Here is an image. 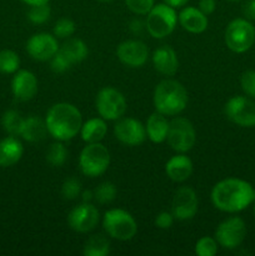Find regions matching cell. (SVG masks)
<instances>
[{"mask_svg":"<svg viewBox=\"0 0 255 256\" xmlns=\"http://www.w3.org/2000/svg\"><path fill=\"white\" fill-rule=\"evenodd\" d=\"M50 15H52V9L49 2H45V4L32 5L26 16L32 24H44L50 19Z\"/></svg>","mask_w":255,"mask_h":256,"instance_id":"cell-31","label":"cell"},{"mask_svg":"<svg viewBox=\"0 0 255 256\" xmlns=\"http://www.w3.org/2000/svg\"><path fill=\"white\" fill-rule=\"evenodd\" d=\"M82 194V182L75 178H69L62 185V195L65 200H75Z\"/></svg>","mask_w":255,"mask_h":256,"instance_id":"cell-34","label":"cell"},{"mask_svg":"<svg viewBox=\"0 0 255 256\" xmlns=\"http://www.w3.org/2000/svg\"><path fill=\"white\" fill-rule=\"evenodd\" d=\"M228 2H239V0H228Z\"/></svg>","mask_w":255,"mask_h":256,"instance_id":"cell-46","label":"cell"},{"mask_svg":"<svg viewBox=\"0 0 255 256\" xmlns=\"http://www.w3.org/2000/svg\"><path fill=\"white\" fill-rule=\"evenodd\" d=\"M114 135L122 144L136 146L146 139V130L144 125L134 118H120L114 125Z\"/></svg>","mask_w":255,"mask_h":256,"instance_id":"cell-14","label":"cell"},{"mask_svg":"<svg viewBox=\"0 0 255 256\" xmlns=\"http://www.w3.org/2000/svg\"><path fill=\"white\" fill-rule=\"evenodd\" d=\"M48 132L59 142H68L76 136L82 125V112L69 102L54 104L45 118Z\"/></svg>","mask_w":255,"mask_h":256,"instance_id":"cell-2","label":"cell"},{"mask_svg":"<svg viewBox=\"0 0 255 256\" xmlns=\"http://www.w3.org/2000/svg\"><path fill=\"white\" fill-rule=\"evenodd\" d=\"M24 119L25 118H22L16 110H8L2 116V129L12 136H20Z\"/></svg>","mask_w":255,"mask_h":256,"instance_id":"cell-27","label":"cell"},{"mask_svg":"<svg viewBox=\"0 0 255 256\" xmlns=\"http://www.w3.org/2000/svg\"><path fill=\"white\" fill-rule=\"evenodd\" d=\"M244 15L246 16V19L249 20H255V0H248L244 5Z\"/></svg>","mask_w":255,"mask_h":256,"instance_id":"cell-40","label":"cell"},{"mask_svg":"<svg viewBox=\"0 0 255 256\" xmlns=\"http://www.w3.org/2000/svg\"><path fill=\"white\" fill-rule=\"evenodd\" d=\"M224 112L228 119L239 126H255V102H252L249 98H232L225 104Z\"/></svg>","mask_w":255,"mask_h":256,"instance_id":"cell-11","label":"cell"},{"mask_svg":"<svg viewBox=\"0 0 255 256\" xmlns=\"http://www.w3.org/2000/svg\"><path fill=\"white\" fill-rule=\"evenodd\" d=\"M12 92L15 99L29 102L38 92V79L29 70H18L12 80Z\"/></svg>","mask_w":255,"mask_h":256,"instance_id":"cell-17","label":"cell"},{"mask_svg":"<svg viewBox=\"0 0 255 256\" xmlns=\"http://www.w3.org/2000/svg\"><path fill=\"white\" fill-rule=\"evenodd\" d=\"M198 206V195L194 189L190 186H182L175 192L172 202V212L175 219L190 220L196 215Z\"/></svg>","mask_w":255,"mask_h":256,"instance_id":"cell-13","label":"cell"},{"mask_svg":"<svg viewBox=\"0 0 255 256\" xmlns=\"http://www.w3.org/2000/svg\"><path fill=\"white\" fill-rule=\"evenodd\" d=\"M125 4L134 14L146 15L154 6V0H125Z\"/></svg>","mask_w":255,"mask_h":256,"instance_id":"cell-36","label":"cell"},{"mask_svg":"<svg viewBox=\"0 0 255 256\" xmlns=\"http://www.w3.org/2000/svg\"><path fill=\"white\" fill-rule=\"evenodd\" d=\"M180 25L184 28L186 32L192 34H202L208 29V16L199 10V8L186 6L180 12L179 16Z\"/></svg>","mask_w":255,"mask_h":256,"instance_id":"cell-19","label":"cell"},{"mask_svg":"<svg viewBox=\"0 0 255 256\" xmlns=\"http://www.w3.org/2000/svg\"><path fill=\"white\" fill-rule=\"evenodd\" d=\"M58 39L48 32L35 34L28 40L26 52L30 56L38 62H48L52 59L59 50Z\"/></svg>","mask_w":255,"mask_h":256,"instance_id":"cell-15","label":"cell"},{"mask_svg":"<svg viewBox=\"0 0 255 256\" xmlns=\"http://www.w3.org/2000/svg\"><path fill=\"white\" fill-rule=\"evenodd\" d=\"M224 40L232 52H245L255 42V28L246 19H234L225 29Z\"/></svg>","mask_w":255,"mask_h":256,"instance_id":"cell-7","label":"cell"},{"mask_svg":"<svg viewBox=\"0 0 255 256\" xmlns=\"http://www.w3.org/2000/svg\"><path fill=\"white\" fill-rule=\"evenodd\" d=\"M102 226L109 236L120 242L132 240L138 232V224L134 218L122 209L108 210L102 218Z\"/></svg>","mask_w":255,"mask_h":256,"instance_id":"cell-4","label":"cell"},{"mask_svg":"<svg viewBox=\"0 0 255 256\" xmlns=\"http://www.w3.org/2000/svg\"><path fill=\"white\" fill-rule=\"evenodd\" d=\"M255 202V189L250 182L236 178L222 180L212 190V202L224 212H239Z\"/></svg>","mask_w":255,"mask_h":256,"instance_id":"cell-1","label":"cell"},{"mask_svg":"<svg viewBox=\"0 0 255 256\" xmlns=\"http://www.w3.org/2000/svg\"><path fill=\"white\" fill-rule=\"evenodd\" d=\"M116 186L110 182H104L94 190V199L99 204H110L116 198Z\"/></svg>","mask_w":255,"mask_h":256,"instance_id":"cell-30","label":"cell"},{"mask_svg":"<svg viewBox=\"0 0 255 256\" xmlns=\"http://www.w3.org/2000/svg\"><path fill=\"white\" fill-rule=\"evenodd\" d=\"M145 130H146V136L152 142L160 144V142H164L166 140L169 122L164 114L155 112L148 118Z\"/></svg>","mask_w":255,"mask_h":256,"instance_id":"cell-22","label":"cell"},{"mask_svg":"<svg viewBox=\"0 0 255 256\" xmlns=\"http://www.w3.org/2000/svg\"><path fill=\"white\" fill-rule=\"evenodd\" d=\"M145 28V24H142L140 20H134V22L130 24V30H132L134 34H140L142 32V30Z\"/></svg>","mask_w":255,"mask_h":256,"instance_id":"cell-41","label":"cell"},{"mask_svg":"<svg viewBox=\"0 0 255 256\" xmlns=\"http://www.w3.org/2000/svg\"><path fill=\"white\" fill-rule=\"evenodd\" d=\"M246 236V225L242 218L232 216L224 220L215 230V239L224 249L232 250L240 246Z\"/></svg>","mask_w":255,"mask_h":256,"instance_id":"cell-10","label":"cell"},{"mask_svg":"<svg viewBox=\"0 0 255 256\" xmlns=\"http://www.w3.org/2000/svg\"><path fill=\"white\" fill-rule=\"evenodd\" d=\"M96 110L104 120H118L126 112V100L119 90L102 88L96 95Z\"/></svg>","mask_w":255,"mask_h":256,"instance_id":"cell-9","label":"cell"},{"mask_svg":"<svg viewBox=\"0 0 255 256\" xmlns=\"http://www.w3.org/2000/svg\"><path fill=\"white\" fill-rule=\"evenodd\" d=\"M109 165L110 152L102 142L88 144L80 152L79 166L85 176H100L106 172Z\"/></svg>","mask_w":255,"mask_h":256,"instance_id":"cell-6","label":"cell"},{"mask_svg":"<svg viewBox=\"0 0 255 256\" xmlns=\"http://www.w3.org/2000/svg\"><path fill=\"white\" fill-rule=\"evenodd\" d=\"M145 28L148 32L155 39H162L174 32L178 22L175 8L168 4H158L148 12Z\"/></svg>","mask_w":255,"mask_h":256,"instance_id":"cell-5","label":"cell"},{"mask_svg":"<svg viewBox=\"0 0 255 256\" xmlns=\"http://www.w3.org/2000/svg\"><path fill=\"white\" fill-rule=\"evenodd\" d=\"M215 8H216L215 0H200L199 2V10L202 12H204L206 16L215 12Z\"/></svg>","mask_w":255,"mask_h":256,"instance_id":"cell-39","label":"cell"},{"mask_svg":"<svg viewBox=\"0 0 255 256\" xmlns=\"http://www.w3.org/2000/svg\"><path fill=\"white\" fill-rule=\"evenodd\" d=\"M82 202H90L92 199H94V192H92V190H85V192H82Z\"/></svg>","mask_w":255,"mask_h":256,"instance_id":"cell-43","label":"cell"},{"mask_svg":"<svg viewBox=\"0 0 255 256\" xmlns=\"http://www.w3.org/2000/svg\"><path fill=\"white\" fill-rule=\"evenodd\" d=\"M99 2H114V0H99Z\"/></svg>","mask_w":255,"mask_h":256,"instance_id":"cell-45","label":"cell"},{"mask_svg":"<svg viewBox=\"0 0 255 256\" xmlns=\"http://www.w3.org/2000/svg\"><path fill=\"white\" fill-rule=\"evenodd\" d=\"M165 172L168 178L175 182H182L192 174V162L189 156L179 152L175 156L170 158L165 165Z\"/></svg>","mask_w":255,"mask_h":256,"instance_id":"cell-20","label":"cell"},{"mask_svg":"<svg viewBox=\"0 0 255 256\" xmlns=\"http://www.w3.org/2000/svg\"><path fill=\"white\" fill-rule=\"evenodd\" d=\"M116 55L120 62L129 68H142L149 58V49L140 40H126L118 46Z\"/></svg>","mask_w":255,"mask_h":256,"instance_id":"cell-16","label":"cell"},{"mask_svg":"<svg viewBox=\"0 0 255 256\" xmlns=\"http://www.w3.org/2000/svg\"><path fill=\"white\" fill-rule=\"evenodd\" d=\"M59 49L60 52L66 55V58L72 64H76V62L85 60L88 54H89V49H88L86 44L82 40L76 39V38L68 39Z\"/></svg>","mask_w":255,"mask_h":256,"instance_id":"cell-25","label":"cell"},{"mask_svg":"<svg viewBox=\"0 0 255 256\" xmlns=\"http://www.w3.org/2000/svg\"><path fill=\"white\" fill-rule=\"evenodd\" d=\"M242 89L248 96L255 98V70H248L240 79Z\"/></svg>","mask_w":255,"mask_h":256,"instance_id":"cell-37","label":"cell"},{"mask_svg":"<svg viewBox=\"0 0 255 256\" xmlns=\"http://www.w3.org/2000/svg\"><path fill=\"white\" fill-rule=\"evenodd\" d=\"M48 128L45 124V120L40 119L39 116L32 115L29 118H25L24 124H22L20 136L29 142H42L46 136Z\"/></svg>","mask_w":255,"mask_h":256,"instance_id":"cell-23","label":"cell"},{"mask_svg":"<svg viewBox=\"0 0 255 256\" xmlns=\"http://www.w3.org/2000/svg\"><path fill=\"white\" fill-rule=\"evenodd\" d=\"M152 64L156 72L160 74L172 76L179 69V60L175 50L169 45H162L154 50L152 54Z\"/></svg>","mask_w":255,"mask_h":256,"instance_id":"cell-18","label":"cell"},{"mask_svg":"<svg viewBox=\"0 0 255 256\" xmlns=\"http://www.w3.org/2000/svg\"><path fill=\"white\" fill-rule=\"evenodd\" d=\"M174 219L175 218L174 215H172V212H162L160 214L156 215V218H155V226L162 230L170 229V228L172 226Z\"/></svg>","mask_w":255,"mask_h":256,"instance_id":"cell-38","label":"cell"},{"mask_svg":"<svg viewBox=\"0 0 255 256\" xmlns=\"http://www.w3.org/2000/svg\"><path fill=\"white\" fill-rule=\"evenodd\" d=\"M188 92L182 82L176 80L166 79L160 82L155 86L152 102L155 110L165 116H175L186 108Z\"/></svg>","mask_w":255,"mask_h":256,"instance_id":"cell-3","label":"cell"},{"mask_svg":"<svg viewBox=\"0 0 255 256\" xmlns=\"http://www.w3.org/2000/svg\"><path fill=\"white\" fill-rule=\"evenodd\" d=\"M100 219L99 210L92 202H84L75 206L68 215L69 226L76 232H89L95 229Z\"/></svg>","mask_w":255,"mask_h":256,"instance_id":"cell-12","label":"cell"},{"mask_svg":"<svg viewBox=\"0 0 255 256\" xmlns=\"http://www.w3.org/2000/svg\"><path fill=\"white\" fill-rule=\"evenodd\" d=\"M218 252L216 239L210 236H202L195 245V254L199 256H214Z\"/></svg>","mask_w":255,"mask_h":256,"instance_id":"cell-33","label":"cell"},{"mask_svg":"<svg viewBox=\"0 0 255 256\" xmlns=\"http://www.w3.org/2000/svg\"><path fill=\"white\" fill-rule=\"evenodd\" d=\"M166 142L174 152L182 154L190 152L196 142V132L192 122L185 118H174L169 122Z\"/></svg>","mask_w":255,"mask_h":256,"instance_id":"cell-8","label":"cell"},{"mask_svg":"<svg viewBox=\"0 0 255 256\" xmlns=\"http://www.w3.org/2000/svg\"><path fill=\"white\" fill-rule=\"evenodd\" d=\"M24 154L22 142L15 136H8L0 142V168H9L16 164Z\"/></svg>","mask_w":255,"mask_h":256,"instance_id":"cell-21","label":"cell"},{"mask_svg":"<svg viewBox=\"0 0 255 256\" xmlns=\"http://www.w3.org/2000/svg\"><path fill=\"white\" fill-rule=\"evenodd\" d=\"M20 58L15 52L5 49L0 52V72L2 74H15L19 70Z\"/></svg>","mask_w":255,"mask_h":256,"instance_id":"cell-28","label":"cell"},{"mask_svg":"<svg viewBox=\"0 0 255 256\" xmlns=\"http://www.w3.org/2000/svg\"><path fill=\"white\" fill-rule=\"evenodd\" d=\"M75 22L72 19H68V18H62L59 19L54 25V36L56 39H68V38L72 36L75 32Z\"/></svg>","mask_w":255,"mask_h":256,"instance_id":"cell-32","label":"cell"},{"mask_svg":"<svg viewBox=\"0 0 255 256\" xmlns=\"http://www.w3.org/2000/svg\"><path fill=\"white\" fill-rule=\"evenodd\" d=\"M106 132V122H105V120L102 118H92V119H89L82 125V129H80L82 139L86 144L100 142L105 138Z\"/></svg>","mask_w":255,"mask_h":256,"instance_id":"cell-24","label":"cell"},{"mask_svg":"<svg viewBox=\"0 0 255 256\" xmlns=\"http://www.w3.org/2000/svg\"><path fill=\"white\" fill-rule=\"evenodd\" d=\"M189 0H164L165 4L170 5L172 8H180V6H184Z\"/></svg>","mask_w":255,"mask_h":256,"instance_id":"cell-42","label":"cell"},{"mask_svg":"<svg viewBox=\"0 0 255 256\" xmlns=\"http://www.w3.org/2000/svg\"><path fill=\"white\" fill-rule=\"evenodd\" d=\"M110 252V242L104 235H92L85 242L82 254L85 256H106Z\"/></svg>","mask_w":255,"mask_h":256,"instance_id":"cell-26","label":"cell"},{"mask_svg":"<svg viewBox=\"0 0 255 256\" xmlns=\"http://www.w3.org/2000/svg\"><path fill=\"white\" fill-rule=\"evenodd\" d=\"M68 159V150L65 145L62 142L58 140L56 142H52L50 145L49 150L46 152V162H49L52 166L59 168L65 164Z\"/></svg>","mask_w":255,"mask_h":256,"instance_id":"cell-29","label":"cell"},{"mask_svg":"<svg viewBox=\"0 0 255 256\" xmlns=\"http://www.w3.org/2000/svg\"><path fill=\"white\" fill-rule=\"evenodd\" d=\"M72 62H70L69 59L66 58V55L64 52H60V49L58 50L56 54L50 59V68L56 74H62V72H68V70L72 68Z\"/></svg>","mask_w":255,"mask_h":256,"instance_id":"cell-35","label":"cell"},{"mask_svg":"<svg viewBox=\"0 0 255 256\" xmlns=\"http://www.w3.org/2000/svg\"><path fill=\"white\" fill-rule=\"evenodd\" d=\"M254 212H255V206H254Z\"/></svg>","mask_w":255,"mask_h":256,"instance_id":"cell-47","label":"cell"},{"mask_svg":"<svg viewBox=\"0 0 255 256\" xmlns=\"http://www.w3.org/2000/svg\"><path fill=\"white\" fill-rule=\"evenodd\" d=\"M20 2H25L28 5H38V4H45V2H49L50 0H20Z\"/></svg>","mask_w":255,"mask_h":256,"instance_id":"cell-44","label":"cell"}]
</instances>
